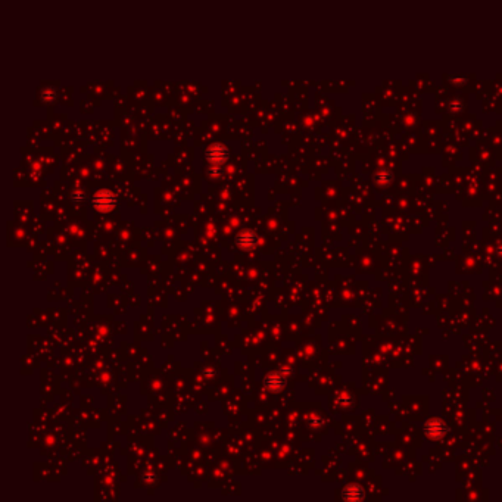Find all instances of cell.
<instances>
[{
	"mask_svg": "<svg viewBox=\"0 0 502 502\" xmlns=\"http://www.w3.org/2000/svg\"><path fill=\"white\" fill-rule=\"evenodd\" d=\"M117 199L109 190H99L93 196V207L101 212H109L115 208Z\"/></svg>",
	"mask_w": 502,
	"mask_h": 502,
	"instance_id": "cell-1",
	"label": "cell"
},
{
	"mask_svg": "<svg viewBox=\"0 0 502 502\" xmlns=\"http://www.w3.org/2000/svg\"><path fill=\"white\" fill-rule=\"evenodd\" d=\"M236 243L243 250H252L258 246V234L252 230H242L236 236Z\"/></svg>",
	"mask_w": 502,
	"mask_h": 502,
	"instance_id": "cell-2",
	"label": "cell"
},
{
	"mask_svg": "<svg viewBox=\"0 0 502 502\" xmlns=\"http://www.w3.org/2000/svg\"><path fill=\"white\" fill-rule=\"evenodd\" d=\"M264 386L267 387V390H270L273 393H278L286 386V377L281 373H278V371L268 373L265 376V379H264Z\"/></svg>",
	"mask_w": 502,
	"mask_h": 502,
	"instance_id": "cell-3",
	"label": "cell"
}]
</instances>
